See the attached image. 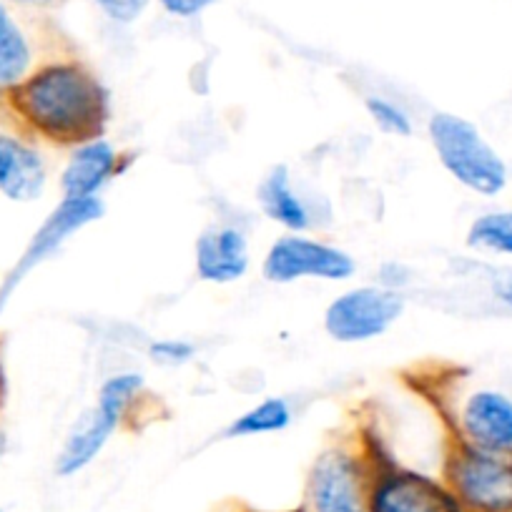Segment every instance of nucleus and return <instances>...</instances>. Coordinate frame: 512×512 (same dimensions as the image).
I'll list each match as a JSON object with an SVG mask.
<instances>
[{
	"label": "nucleus",
	"instance_id": "1",
	"mask_svg": "<svg viewBox=\"0 0 512 512\" xmlns=\"http://www.w3.org/2000/svg\"><path fill=\"white\" fill-rule=\"evenodd\" d=\"M0 113L26 139L73 151L108 134L111 91L73 51L48 58L8 88L0 96Z\"/></svg>",
	"mask_w": 512,
	"mask_h": 512
},
{
	"label": "nucleus",
	"instance_id": "2",
	"mask_svg": "<svg viewBox=\"0 0 512 512\" xmlns=\"http://www.w3.org/2000/svg\"><path fill=\"white\" fill-rule=\"evenodd\" d=\"M402 382L420 397L442 435L472 450L512 457V395L452 362H422L402 372Z\"/></svg>",
	"mask_w": 512,
	"mask_h": 512
},
{
	"label": "nucleus",
	"instance_id": "3",
	"mask_svg": "<svg viewBox=\"0 0 512 512\" xmlns=\"http://www.w3.org/2000/svg\"><path fill=\"white\" fill-rule=\"evenodd\" d=\"M159 405L149 392L141 372H116L98 387L96 402L86 415L73 425L56 455L58 477H76L98 460L111 437L123 430H141L156 417L149 407Z\"/></svg>",
	"mask_w": 512,
	"mask_h": 512
},
{
	"label": "nucleus",
	"instance_id": "4",
	"mask_svg": "<svg viewBox=\"0 0 512 512\" xmlns=\"http://www.w3.org/2000/svg\"><path fill=\"white\" fill-rule=\"evenodd\" d=\"M374 440L367 425L339 430L317 452L304 480L302 512H369Z\"/></svg>",
	"mask_w": 512,
	"mask_h": 512
},
{
	"label": "nucleus",
	"instance_id": "5",
	"mask_svg": "<svg viewBox=\"0 0 512 512\" xmlns=\"http://www.w3.org/2000/svg\"><path fill=\"white\" fill-rule=\"evenodd\" d=\"M427 136L442 169L477 196H500L507 189L510 171L495 146L477 123L452 111H435L427 121Z\"/></svg>",
	"mask_w": 512,
	"mask_h": 512
},
{
	"label": "nucleus",
	"instance_id": "6",
	"mask_svg": "<svg viewBox=\"0 0 512 512\" xmlns=\"http://www.w3.org/2000/svg\"><path fill=\"white\" fill-rule=\"evenodd\" d=\"M440 477L462 512H512V457L442 437Z\"/></svg>",
	"mask_w": 512,
	"mask_h": 512
},
{
	"label": "nucleus",
	"instance_id": "7",
	"mask_svg": "<svg viewBox=\"0 0 512 512\" xmlns=\"http://www.w3.org/2000/svg\"><path fill=\"white\" fill-rule=\"evenodd\" d=\"M73 51L51 13L0 0V96L43 61Z\"/></svg>",
	"mask_w": 512,
	"mask_h": 512
},
{
	"label": "nucleus",
	"instance_id": "8",
	"mask_svg": "<svg viewBox=\"0 0 512 512\" xmlns=\"http://www.w3.org/2000/svg\"><path fill=\"white\" fill-rule=\"evenodd\" d=\"M369 512H462L442 477L395 460L382 440H374V475Z\"/></svg>",
	"mask_w": 512,
	"mask_h": 512
},
{
	"label": "nucleus",
	"instance_id": "9",
	"mask_svg": "<svg viewBox=\"0 0 512 512\" xmlns=\"http://www.w3.org/2000/svg\"><path fill=\"white\" fill-rule=\"evenodd\" d=\"M407 309L405 292L379 284L347 289L324 309V332L339 344H362L390 332Z\"/></svg>",
	"mask_w": 512,
	"mask_h": 512
},
{
	"label": "nucleus",
	"instance_id": "10",
	"mask_svg": "<svg viewBox=\"0 0 512 512\" xmlns=\"http://www.w3.org/2000/svg\"><path fill=\"white\" fill-rule=\"evenodd\" d=\"M357 272V262L342 246L304 234H284L269 246L262 262V277L269 284L347 282Z\"/></svg>",
	"mask_w": 512,
	"mask_h": 512
},
{
	"label": "nucleus",
	"instance_id": "11",
	"mask_svg": "<svg viewBox=\"0 0 512 512\" xmlns=\"http://www.w3.org/2000/svg\"><path fill=\"white\" fill-rule=\"evenodd\" d=\"M106 214V201L101 196H93V199H61L56 209L46 216L41 226L36 229V234L31 236L28 246L23 249V254L18 256V262L13 264L11 272L3 277L0 282V312L6 309V304L11 302V297L16 294V289L41 267L43 262H48L51 256H56L63 249L71 236H76L78 231L88 229L91 224L103 219Z\"/></svg>",
	"mask_w": 512,
	"mask_h": 512
},
{
	"label": "nucleus",
	"instance_id": "12",
	"mask_svg": "<svg viewBox=\"0 0 512 512\" xmlns=\"http://www.w3.org/2000/svg\"><path fill=\"white\" fill-rule=\"evenodd\" d=\"M136 151H123L103 139L88 141L76 146L68 156L66 166L61 171V199H93L101 196L111 181L126 174L136 164Z\"/></svg>",
	"mask_w": 512,
	"mask_h": 512
},
{
	"label": "nucleus",
	"instance_id": "13",
	"mask_svg": "<svg viewBox=\"0 0 512 512\" xmlns=\"http://www.w3.org/2000/svg\"><path fill=\"white\" fill-rule=\"evenodd\" d=\"M251 267L249 236L236 224H211L196 236L194 269L206 284H234Z\"/></svg>",
	"mask_w": 512,
	"mask_h": 512
},
{
	"label": "nucleus",
	"instance_id": "14",
	"mask_svg": "<svg viewBox=\"0 0 512 512\" xmlns=\"http://www.w3.org/2000/svg\"><path fill=\"white\" fill-rule=\"evenodd\" d=\"M256 204L269 221L287 229L289 234H307L322 224L317 201H312L299 189L287 164L272 166L262 176L256 186Z\"/></svg>",
	"mask_w": 512,
	"mask_h": 512
},
{
	"label": "nucleus",
	"instance_id": "15",
	"mask_svg": "<svg viewBox=\"0 0 512 512\" xmlns=\"http://www.w3.org/2000/svg\"><path fill=\"white\" fill-rule=\"evenodd\" d=\"M48 184V164L36 141L18 131H0V194L26 204L36 201Z\"/></svg>",
	"mask_w": 512,
	"mask_h": 512
},
{
	"label": "nucleus",
	"instance_id": "16",
	"mask_svg": "<svg viewBox=\"0 0 512 512\" xmlns=\"http://www.w3.org/2000/svg\"><path fill=\"white\" fill-rule=\"evenodd\" d=\"M294 422V407L287 397H267L259 405L249 407L224 427V440L239 437H262L284 432Z\"/></svg>",
	"mask_w": 512,
	"mask_h": 512
},
{
	"label": "nucleus",
	"instance_id": "17",
	"mask_svg": "<svg viewBox=\"0 0 512 512\" xmlns=\"http://www.w3.org/2000/svg\"><path fill=\"white\" fill-rule=\"evenodd\" d=\"M465 244L475 251L512 256V209L485 211L470 224Z\"/></svg>",
	"mask_w": 512,
	"mask_h": 512
},
{
	"label": "nucleus",
	"instance_id": "18",
	"mask_svg": "<svg viewBox=\"0 0 512 512\" xmlns=\"http://www.w3.org/2000/svg\"><path fill=\"white\" fill-rule=\"evenodd\" d=\"M364 111H367V116L372 118V123L382 134L397 136V139H410L415 134V121L407 113V108L392 101V98L382 96V93L364 96Z\"/></svg>",
	"mask_w": 512,
	"mask_h": 512
},
{
	"label": "nucleus",
	"instance_id": "19",
	"mask_svg": "<svg viewBox=\"0 0 512 512\" xmlns=\"http://www.w3.org/2000/svg\"><path fill=\"white\" fill-rule=\"evenodd\" d=\"M196 352H199V347L194 342L179 337L156 339L149 344V359L161 367H184V364L194 362Z\"/></svg>",
	"mask_w": 512,
	"mask_h": 512
},
{
	"label": "nucleus",
	"instance_id": "20",
	"mask_svg": "<svg viewBox=\"0 0 512 512\" xmlns=\"http://www.w3.org/2000/svg\"><path fill=\"white\" fill-rule=\"evenodd\" d=\"M149 3L151 0H93V6L118 26H131V23L139 21Z\"/></svg>",
	"mask_w": 512,
	"mask_h": 512
},
{
	"label": "nucleus",
	"instance_id": "21",
	"mask_svg": "<svg viewBox=\"0 0 512 512\" xmlns=\"http://www.w3.org/2000/svg\"><path fill=\"white\" fill-rule=\"evenodd\" d=\"M377 284L384 289H395V292H405L407 284H412V272L402 262H387L379 267Z\"/></svg>",
	"mask_w": 512,
	"mask_h": 512
},
{
	"label": "nucleus",
	"instance_id": "22",
	"mask_svg": "<svg viewBox=\"0 0 512 512\" xmlns=\"http://www.w3.org/2000/svg\"><path fill=\"white\" fill-rule=\"evenodd\" d=\"M156 3L174 18H196L216 6L219 0H156Z\"/></svg>",
	"mask_w": 512,
	"mask_h": 512
},
{
	"label": "nucleus",
	"instance_id": "23",
	"mask_svg": "<svg viewBox=\"0 0 512 512\" xmlns=\"http://www.w3.org/2000/svg\"><path fill=\"white\" fill-rule=\"evenodd\" d=\"M18 6L31 8V11H41V13H53L66 3V0H13Z\"/></svg>",
	"mask_w": 512,
	"mask_h": 512
},
{
	"label": "nucleus",
	"instance_id": "24",
	"mask_svg": "<svg viewBox=\"0 0 512 512\" xmlns=\"http://www.w3.org/2000/svg\"><path fill=\"white\" fill-rule=\"evenodd\" d=\"M495 299L512 312V279H505V282L495 284Z\"/></svg>",
	"mask_w": 512,
	"mask_h": 512
},
{
	"label": "nucleus",
	"instance_id": "25",
	"mask_svg": "<svg viewBox=\"0 0 512 512\" xmlns=\"http://www.w3.org/2000/svg\"><path fill=\"white\" fill-rule=\"evenodd\" d=\"M8 400V377H6V364H3V347H0V412L6 407Z\"/></svg>",
	"mask_w": 512,
	"mask_h": 512
},
{
	"label": "nucleus",
	"instance_id": "26",
	"mask_svg": "<svg viewBox=\"0 0 512 512\" xmlns=\"http://www.w3.org/2000/svg\"><path fill=\"white\" fill-rule=\"evenodd\" d=\"M231 512H262V510H254V507H246V505H236ZM287 512H302V510L297 507V510H287Z\"/></svg>",
	"mask_w": 512,
	"mask_h": 512
},
{
	"label": "nucleus",
	"instance_id": "27",
	"mask_svg": "<svg viewBox=\"0 0 512 512\" xmlns=\"http://www.w3.org/2000/svg\"><path fill=\"white\" fill-rule=\"evenodd\" d=\"M3 452H6V435L0 432V457H3Z\"/></svg>",
	"mask_w": 512,
	"mask_h": 512
},
{
	"label": "nucleus",
	"instance_id": "28",
	"mask_svg": "<svg viewBox=\"0 0 512 512\" xmlns=\"http://www.w3.org/2000/svg\"><path fill=\"white\" fill-rule=\"evenodd\" d=\"M0 512H6V510H0Z\"/></svg>",
	"mask_w": 512,
	"mask_h": 512
}]
</instances>
